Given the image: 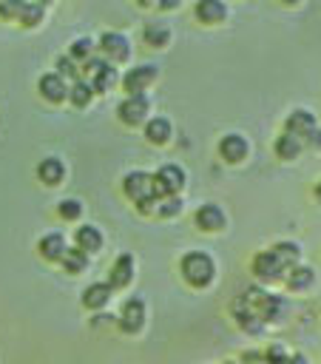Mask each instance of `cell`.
<instances>
[{
	"mask_svg": "<svg viewBox=\"0 0 321 364\" xmlns=\"http://www.w3.org/2000/svg\"><path fill=\"white\" fill-rule=\"evenodd\" d=\"M179 273H182V279H185L187 287L205 290V287H210L216 282V262L205 250H187L179 259Z\"/></svg>",
	"mask_w": 321,
	"mask_h": 364,
	"instance_id": "6da1fadb",
	"label": "cell"
},
{
	"mask_svg": "<svg viewBox=\"0 0 321 364\" xmlns=\"http://www.w3.org/2000/svg\"><path fill=\"white\" fill-rule=\"evenodd\" d=\"M241 296L247 299V304L256 310V316L270 327V324H278L284 316H287V299L273 293L270 287H261V284H253L247 290H241Z\"/></svg>",
	"mask_w": 321,
	"mask_h": 364,
	"instance_id": "7a4b0ae2",
	"label": "cell"
},
{
	"mask_svg": "<svg viewBox=\"0 0 321 364\" xmlns=\"http://www.w3.org/2000/svg\"><path fill=\"white\" fill-rule=\"evenodd\" d=\"M250 273H253L256 284H261V287H276V284H281V279H284L287 270H284L281 262L273 256V250L264 247V250H256V253L250 256Z\"/></svg>",
	"mask_w": 321,
	"mask_h": 364,
	"instance_id": "3957f363",
	"label": "cell"
},
{
	"mask_svg": "<svg viewBox=\"0 0 321 364\" xmlns=\"http://www.w3.org/2000/svg\"><path fill=\"white\" fill-rule=\"evenodd\" d=\"M216 154H219V159L224 165H241V162L250 159V139L244 134H239V131H230V134L219 136Z\"/></svg>",
	"mask_w": 321,
	"mask_h": 364,
	"instance_id": "277c9868",
	"label": "cell"
},
{
	"mask_svg": "<svg viewBox=\"0 0 321 364\" xmlns=\"http://www.w3.org/2000/svg\"><path fill=\"white\" fill-rule=\"evenodd\" d=\"M230 318H233V324H236L244 336H261V333L267 330V324L256 316V310L247 304V299H244L241 293L230 301Z\"/></svg>",
	"mask_w": 321,
	"mask_h": 364,
	"instance_id": "5b68a950",
	"label": "cell"
},
{
	"mask_svg": "<svg viewBox=\"0 0 321 364\" xmlns=\"http://www.w3.org/2000/svg\"><path fill=\"white\" fill-rule=\"evenodd\" d=\"M148 114H151V100H148L145 94H128V97L116 105V117H119V122L128 125V128L145 125Z\"/></svg>",
	"mask_w": 321,
	"mask_h": 364,
	"instance_id": "8992f818",
	"label": "cell"
},
{
	"mask_svg": "<svg viewBox=\"0 0 321 364\" xmlns=\"http://www.w3.org/2000/svg\"><path fill=\"white\" fill-rule=\"evenodd\" d=\"M151 179H153V193H156V196L182 193V188H185V182H187L185 168H179V165H173V162L162 165L156 173H151Z\"/></svg>",
	"mask_w": 321,
	"mask_h": 364,
	"instance_id": "52a82bcc",
	"label": "cell"
},
{
	"mask_svg": "<svg viewBox=\"0 0 321 364\" xmlns=\"http://www.w3.org/2000/svg\"><path fill=\"white\" fill-rule=\"evenodd\" d=\"M193 225H196V230H202V233H222V230L227 228V213H224L222 205L205 202V205L196 208Z\"/></svg>",
	"mask_w": 321,
	"mask_h": 364,
	"instance_id": "ba28073f",
	"label": "cell"
},
{
	"mask_svg": "<svg viewBox=\"0 0 321 364\" xmlns=\"http://www.w3.org/2000/svg\"><path fill=\"white\" fill-rule=\"evenodd\" d=\"M315 282H318L315 267H310V264H304V262H298V264L287 267V273H284V279H281L284 290H287V293H295V296L310 293V290L315 287Z\"/></svg>",
	"mask_w": 321,
	"mask_h": 364,
	"instance_id": "9c48e42d",
	"label": "cell"
},
{
	"mask_svg": "<svg viewBox=\"0 0 321 364\" xmlns=\"http://www.w3.org/2000/svg\"><path fill=\"white\" fill-rule=\"evenodd\" d=\"M97 48H99V54H102L111 65L125 63V60L131 57V43H128V37H125L122 31H105V34L99 37Z\"/></svg>",
	"mask_w": 321,
	"mask_h": 364,
	"instance_id": "30bf717a",
	"label": "cell"
},
{
	"mask_svg": "<svg viewBox=\"0 0 321 364\" xmlns=\"http://www.w3.org/2000/svg\"><path fill=\"white\" fill-rule=\"evenodd\" d=\"M122 193H125L134 205L142 202V199L156 196V193H153V179H151V173H148V171H128V173L122 176Z\"/></svg>",
	"mask_w": 321,
	"mask_h": 364,
	"instance_id": "8fae6325",
	"label": "cell"
},
{
	"mask_svg": "<svg viewBox=\"0 0 321 364\" xmlns=\"http://www.w3.org/2000/svg\"><path fill=\"white\" fill-rule=\"evenodd\" d=\"M159 80V68L145 63V65H136V68H128L125 77H122V88L128 94H145L153 82Z\"/></svg>",
	"mask_w": 321,
	"mask_h": 364,
	"instance_id": "7c38bea8",
	"label": "cell"
},
{
	"mask_svg": "<svg viewBox=\"0 0 321 364\" xmlns=\"http://www.w3.org/2000/svg\"><path fill=\"white\" fill-rule=\"evenodd\" d=\"M116 327L122 333H128V336H134V333H139L145 327V301L139 296H134V299H128L122 304V310L116 316Z\"/></svg>",
	"mask_w": 321,
	"mask_h": 364,
	"instance_id": "4fadbf2b",
	"label": "cell"
},
{
	"mask_svg": "<svg viewBox=\"0 0 321 364\" xmlns=\"http://www.w3.org/2000/svg\"><path fill=\"white\" fill-rule=\"evenodd\" d=\"M315 125H318V117H315L310 108H293V111L284 117L281 131H287V134H293V136H298V139H307V136L315 131Z\"/></svg>",
	"mask_w": 321,
	"mask_h": 364,
	"instance_id": "5bb4252c",
	"label": "cell"
},
{
	"mask_svg": "<svg viewBox=\"0 0 321 364\" xmlns=\"http://www.w3.org/2000/svg\"><path fill=\"white\" fill-rule=\"evenodd\" d=\"M37 91H40V97H43L45 102H51V105H60V102L68 100V82H65L57 71L43 74V77L37 80Z\"/></svg>",
	"mask_w": 321,
	"mask_h": 364,
	"instance_id": "9a60e30c",
	"label": "cell"
},
{
	"mask_svg": "<svg viewBox=\"0 0 321 364\" xmlns=\"http://www.w3.org/2000/svg\"><path fill=\"white\" fill-rule=\"evenodd\" d=\"M304 151H307L304 139H298V136H293L287 131H278V136L273 139V156L278 162H295V159H301Z\"/></svg>",
	"mask_w": 321,
	"mask_h": 364,
	"instance_id": "2e32d148",
	"label": "cell"
},
{
	"mask_svg": "<svg viewBox=\"0 0 321 364\" xmlns=\"http://www.w3.org/2000/svg\"><path fill=\"white\" fill-rule=\"evenodd\" d=\"M134 273H136L134 256H131V253H119V256L114 259L111 270H108V284H111L114 290H122V287H128V284L134 282Z\"/></svg>",
	"mask_w": 321,
	"mask_h": 364,
	"instance_id": "e0dca14e",
	"label": "cell"
},
{
	"mask_svg": "<svg viewBox=\"0 0 321 364\" xmlns=\"http://www.w3.org/2000/svg\"><path fill=\"white\" fill-rule=\"evenodd\" d=\"M193 14H196V20H199L202 26H219V23L227 20L230 9H227L224 0H196Z\"/></svg>",
	"mask_w": 321,
	"mask_h": 364,
	"instance_id": "ac0fdd59",
	"label": "cell"
},
{
	"mask_svg": "<svg viewBox=\"0 0 321 364\" xmlns=\"http://www.w3.org/2000/svg\"><path fill=\"white\" fill-rule=\"evenodd\" d=\"M170 136H173V125H170L168 117H148L145 119V139L151 145L162 148V145L170 142Z\"/></svg>",
	"mask_w": 321,
	"mask_h": 364,
	"instance_id": "d6986e66",
	"label": "cell"
},
{
	"mask_svg": "<svg viewBox=\"0 0 321 364\" xmlns=\"http://www.w3.org/2000/svg\"><path fill=\"white\" fill-rule=\"evenodd\" d=\"M111 296H114V287L108 282H94V284H88L82 290V307L97 313V310H102L111 301Z\"/></svg>",
	"mask_w": 321,
	"mask_h": 364,
	"instance_id": "ffe728a7",
	"label": "cell"
},
{
	"mask_svg": "<svg viewBox=\"0 0 321 364\" xmlns=\"http://www.w3.org/2000/svg\"><path fill=\"white\" fill-rule=\"evenodd\" d=\"M102 233H99V228H94V225H80L77 228V233H74V247H80L82 253H99L102 250Z\"/></svg>",
	"mask_w": 321,
	"mask_h": 364,
	"instance_id": "44dd1931",
	"label": "cell"
},
{
	"mask_svg": "<svg viewBox=\"0 0 321 364\" xmlns=\"http://www.w3.org/2000/svg\"><path fill=\"white\" fill-rule=\"evenodd\" d=\"M270 250H273V256L281 262V267H284V270H287V267H293V264H298V262H301V256H304L301 245H298V242H293V239H278V242H273V245H270Z\"/></svg>",
	"mask_w": 321,
	"mask_h": 364,
	"instance_id": "7402d4cb",
	"label": "cell"
},
{
	"mask_svg": "<svg viewBox=\"0 0 321 364\" xmlns=\"http://www.w3.org/2000/svg\"><path fill=\"white\" fill-rule=\"evenodd\" d=\"M62 176H65V165H62V159H57V156H45V159H40V165H37V179H40L43 185L54 188V185L62 182Z\"/></svg>",
	"mask_w": 321,
	"mask_h": 364,
	"instance_id": "603a6c76",
	"label": "cell"
},
{
	"mask_svg": "<svg viewBox=\"0 0 321 364\" xmlns=\"http://www.w3.org/2000/svg\"><path fill=\"white\" fill-rule=\"evenodd\" d=\"M65 236L62 233H45L40 242H37V253L45 259V262H60L62 253H65Z\"/></svg>",
	"mask_w": 321,
	"mask_h": 364,
	"instance_id": "cb8c5ba5",
	"label": "cell"
},
{
	"mask_svg": "<svg viewBox=\"0 0 321 364\" xmlns=\"http://www.w3.org/2000/svg\"><path fill=\"white\" fill-rule=\"evenodd\" d=\"M142 40L151 48H165L170 43V26L168 23H148L142 28Z\"/></svg>",
	"mask_w": 321,
	"mask_h": 364,
	"instance_id": "d4e9b609",
	"label": "cell"
},
{
	"mask_svg": "<svg viewBox=\"0 0 321 364\" xmlns=\"http://www.w3.org/2000/svg\"><path fill=\"white\" fill-rule=\"evenodd\" d=\"M85 80L91 82L94 94H102V91H108L111 85H116V68H114L111 63H102V65H99L94 74H88Z\"/></svg>",
	"mask_w": 321,
	"mask_h": 364,
	"instance_id": "484cf974",
	"label": "cell"
},
{
	"mask_svg": "<svg viewBox=\"0 0 321 364\" xmlns=\"http://www.w3.org/2000/svg\"><path fill=\"white\" fill-rule=\"evenodd\" d=\"M91 100H94V88H91V82H88L85 77L71 80V85H68V102H71L74 108H85Z\"/></svg>",
	"mask_w": 321,
	"mask_h": 364,
	"instance_id": "4316f807",
	"label": "cell"
},
{
	"mask_svg": "<svg viewBox=\"0 0 321 364\" xmlns=\"http://www.w3.org/2000/svg\"><path fill=\"white\" fill-rule=\"evenodd\" d=\"M60 264H62V270H65L68 276H80V273L88 267V253H82L80 247H65Z\"/></svg>",
	"mask_w": 321,
	"mask_h": 364,
	"instance_id": "83f0119b",
	"label": "cell"
},
{
	"mask_svg": "<svg viewBox=\"0 0 321 364\" xmlns=\"http://www.w3.org/2000/svg\"><path fill=\"white\" fill-rule=\"evenodd\" d=\"M43 14H45V6L34 3V0H23L20 3V11H17V20L26 26V28H34L43 23Z\"/></svg>",
	"mask_w": 321,
	"mask_h": 364,
	"instance_id": "f1b7e54d",
	"label": "cell"
},
{
	"mask_svg": "<svg viewBox=\"0 0 321 364\" xmlns=\"http://www.w3.org/2000/svg\"><path fill=\"white\" fill-rule=\"evenodd\" d=\"M290 358V347L284 341H267L261 347V364H284Z\"/></svg>",
	"mask_w": 321,
	"mask_h": 364,
	"instance_id": "f546056e",
	"label": "cell"
},
{
	"mask_svg": "<svg viewBox=\"0 0 321 364\" xmlns=\"http://www.w3.org/2000/svg\"><path fill=\"white\" fill-rule=\"evenodd\" d=\"M182 208H185V202H182L179 193L159 196V202H156V216H159V219H173V216L182 213Z\"/></svg>",
	"mask_w": 321,
	"mask_h": 364,
	"instance_id": "4dcf8cb0",
	"label": "cell"
},
{
	"mask_svg": "<svg viewBox=\"0 0 321 364\" xmlns=\"http://www.w3.org/2000/svg\"><path fill=\"white\" fill-rule=\"evenodd\" d=\"M91 54H94V40H91V37H77V40L71 43V48H68V57L77 60V63L88 60Z\"/></svg>",
	"mask_w": 321,
	"mask_h": 364,
	"instance_id": "1f68e13d",
	"label": "cell"
},
{
	"mask_svg": "<svg viewBox=\"0 0 321 364\" xmlns=\"http://www.w3.org/2000/svg\"><path fill=\"white\" fill-rule=\"evenodd\" d=\"M57 216H60L62 222H77V219L82 216V202H80V199H62V202L57 205Z\"/></svg>",
	"mask_w": 321,
	"mask_h": 364,
	"instance_id": "d6a6232c",
	"label": "cell"
},
{
	"mask_svg": "<svg viewBox=\"0 0 321 364\" xmlns=\"http://www.w3.org/2000/svg\"><path fill=\"white\" fill-rule=\"evenodd\" d=\"M54 68H57V74H60L62 80H77V77H80V63H77V60H71L68 54L57 57Z\"/></svg>",
	"mask_w": 321,
	"mask_h": 364,
	"instance_id": "836d02e7",
	"label": "cell"
},
{
	"mask_svg": "<svg viewBox=\"0 0 321 364\" xmlns=\"http://www.w3.org/2000/svg\"><path fill=\"white\" fill-rule=\"evenodd\" d=\"M20 3H23V0H0V17H3V20H11V17H17V11H20Z\"/></svg>",
	"mask_w": 321,
	"mask_h": 364,
	"instance_id": "e575fe53",
	"label": "cell"
},
{
	"mask_svg": "<svg viewBox=\"0 0 321 364\" xmlns=\"http://www.w3.org/2000/svg\"><path fill=\"white\" fill-rule=\"evenodd\" d=\"M304 148H307V151L321 154V122H318V125H315V131H312V134L304 139Z\"/></svg>",
	"mask_w": 321,
	"mask_h": 364,
	"instance_id": "d590c367",
	"label": "cell"
},
{
	"mask_svg": "<svg viewBox=\"0 0 321 364\" xmlns=\"http://www.w3.org/2000/svg\"><path fill=\"white\" fill-rule=\"evenodd\" d=\"M239 364H261V350H244L239 355Z\"/></svg>",
	"mask_w": 321,
	"mask_h": 364,
	"instance_id": "8d00e7d4",
	"label": "cell"
},
{
	"mask_svg": "<svg viewBox=\"0 0 321 364\" xmlns=\"http://www.w3.org/2000/svg\"><path fill=\"white\" fill-rule=\"evenodd\" d=\"M284 364H310V358H307V353H301V350H290V358H287Z\"/></svg>",
	"mask_w": 321,
	"mask_h": 364,
	"instance_id": "74e56055",
	"label": "cell"
},
{
	"mask_svg": "<svg viewBox=\"0 0 321 364\" xmlns=\"http://www.w3.org/2000/svg\"><path fill=\"white\" fill-rule=\"evenodd\" d=\"M153 3H156V9H162V11H173V9L182 6V0H153Z\"/></svg>",
	"mask_w": 321,
	"mask_h": 364,
	"instance_id": "f35d334b",
	"label": "cell"
},
{
	"mask_svg": "<svg viewBox=\"0 0 321 364\" xmlns=\"http://www.w3.org/2000/svg\"><path fill=\"white\" fill-rule=\"evenodd\" d=\"M312 199L321 205V176H318V179H315V185H312Z\"/></svg>",
	"mask_w": 321,
	"mask_h": 364,
	"instance_id": "ab89813d",
	"label": "cell"
},
{
	"mask_svg": "<svg viewBox=\"0 0 321 364\" xmlns=\"http://www.w3.org/2000/svg\"><path fill=\"white\" fill-rule=\"evenodd\" d=\"M278 3H281V6H298L301 0H278Z\"/></svg>",
	"mask_w": 321,
	"mask_h": 364,
	"instance_id": "60d3db41",
	"label": "cell"
},
{
	"mask_svg": "<svg viewBox=\"0 0 321 364\" xmlns=\"http://www.w3.org/2000/svg\"><path fill=\"white\" fill-rule=\"evenodd\" d=\"M151 3H153V0H139V6H151Z\"/></svg>",
	"mask_w": 321,
	"mask_h": 364,
	"instance_id": "b9f144b4",
	"label": "cell"
},
{
	"mask_svg": "<svg viewBox=\"0 0 321 364\" xmlns=\"http://www.w3.org/2000/svg\"><path fill=\"white\" fill-rule=\"evenodd\" d=\"M34 3H40V6H45V3H51V0H34Z\"/></svg>",
	"mask_w": 321,
	"mask_h": 364,
	"instance_id": "7bdbcfd3",
	"label": "cell"
}]
</instances>
